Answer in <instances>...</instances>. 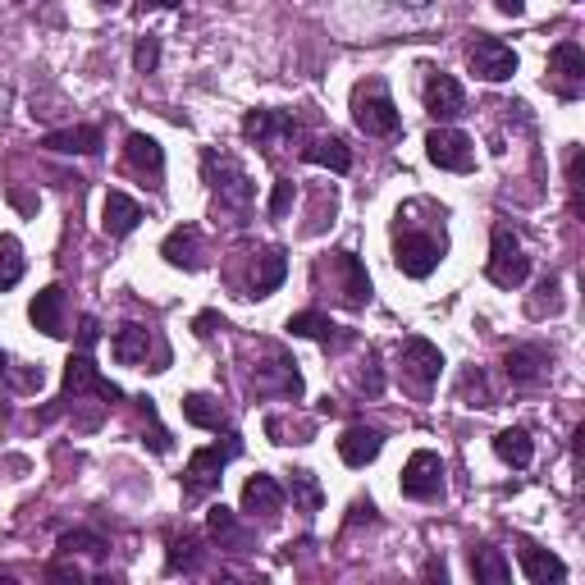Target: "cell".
Segmentation results:
<instances>
[{"instance_id":"cell-1","label":"cell","mask_w":585,"mask_h":585,"mask_svg":"<svg viewBox=\"0 0 585 585\" xmlns=\"http://www.w3.org/2000/svg\"><path fill=\"white\" fill-rule=\"evenodd\" d=\"M353 123L366 133V138H398L403 133V115L389 97V88L380 78H370V82H357V92H353Z\"/></svg>"},{"instance_id":"cell-2","label":"cell","mask_w":585,"mask_h":585,"mask_svg":"<svg viewBox=\"0 0 585 585\" xmlns=\"http://www.w3.org/2000/svg\"><path fill=\"white\" fill-rule=\"evenodd\" d=\"M82 394H97L106 407L123 403V389H119V385H110L106 375L97 370V361H92V348H78V353L69 357V366H65V394H60V407H73ZM60 407H51V412H47V422H51V416H56Z\"/></svg>"},{"instance_id":"cell-3","label":"cell","mask_w":585,"mask_h":585,"mask_svg":"<svg viewBox=\"0 0 585 585\" xmlns=\"http://www.w3.org/2000/svg\"><path fill=\"white\" fill-rule=\"evenodd\" d=\"M201 175L211 184V192L220 197V206H234V211H247L257 201V184L247 179V170L234 160V156H220V151H201Z\"/></svg>"},{"instance_id":"cell-4","label":"cell","mask_w":585,"mask_h":585,"mask_svg":"<svg viewBox=\"0 0 585 585\" xmlns=\"http://www.w3.org/2000/svg\"><path fill=\"white\" fill-rule=\"evenodd\" d=\"M242 453V444L229 435L225 444H211V448H197L188 457V467H184V498L188 504H197V498H206L216 485H220V472L234 463V457Z\"/></svg>"},{"instance_id":"cell-5","label":"cell","mask_w":585,"mask_h":585,"mask_svg":"<svg viewBox=\"0 0 585 585\" xmlns=\"http://www.w3.org/2000/svg\"><path fill=\"white\" fill-rule=\"evenodd\" d=\"M448 242L444 234H422V229H403L398 225V238H394V266L407 275V279H426L435 275V266L444 261Z\"/></svg>"},{"instance_id":"cell-6","label":"cell","mask_w":585,"mask_h":585,"mask_svg":"<svg viewBox=\"0 0 585 585\" xmlns=\"http://www.w3.org/2000/svg\"><path fill=\"white\" fill-rule=\"evenodd\" d=\"M485 275H489V284H498V288H522V284L531 279V257H526L522 238H517L508 225H494Z\"/></svg>"},{"instance_id":"cell-7","label":"cell","mask_w":585,"mask_h":585,"mask_svg":"<svg viewBox=\"0 0 585 585\" xmlns=\"http://www.w3.org/2000/svg\"><path fill=\"white\" fill-rule=\"evenodd\" d=\"M110 353H115L119 366H147V361H156L151 370L170 366V348H165L147 325H119L115 339H110Z\"/></svg>"},{"instance_id":"cell-8","label":"cell","mask_w":585,"mask_h":585,"mask_svg":"<svg viewBox=\"0 0 585 585\" xmlns=\"http://www.w3.org/2000/svg\"><path fill=\"white\" fill-rule=\"evenodd\" d=\"M316 275H329V284H334V292H339L344 307L357 311V307L370 303V275H366V266H361L353 252H334L329 261H320Z\"/></svg>"},{"instance_id":"cell-9","label":"cell","mask_w":585,"mask_h":585,"mask_svg":"<svg viewBox=\"0 0 585 585\" xmlns=\"http://www.w3.org/2000/svg\"><path fill=\"white\" fill-rule=\"evenodd\" d=\"M398 489H403L407 498H416V504H430V498H439V494H444V463H439V453L416 448V453L407 457V467H403Z\"/></svg>"},{"instance_id":"cell-10","label":"cell","mask_w":585,"mask_h":585,"mask_svg":"<svg viewBox=\"0 0 585 585\" xmlns=\"http://www.w3.org/2000/svg\"><path fill=\"white\" fill-rule=\"evenodd\" d=\"M298 133H303V129H298V119H292L288 110H247V115H242V138L257 142V147H266V151L292 142Z\"/></svg>"},{"instance_id":"cell-11","label":"cell","mask_w":585,"mask_h":585,"mask_svg":"<svg viewBox=\"0 0 585 585\" xmlns=\"http://www.w3.org/2000/svg\"><path fill=\"white\" fill-rule=\"evenodd\" d=\"M467 60H472V73H476V78H485V82H504V78H513V73H517V51L508 47V41L489 37V32H480V37L472 41Z\"/></svg>"},{"instance_id":"cell-12","label":"cell","mask_w":585,"mask_h":585,"mask_svg":"<svg viewBox=\"0 0 585 585\" xmlns=\"http://www.w3.org/2000/svg\"><path fill=\"white\" fill-rule=\"evenodd\" d=\"M426 156H430V165L453 170V175H472L476 170V147H472L467 133H457V129H430Z\"/></svg>"},{"instance_id":"cell-13","label":"cell","mask_w":585,"mask_h":585,"mask_svg":"<svg viewBox=\"0 0 585 585\" xmlns=\"http://www.w3.org/2000/svg\"><path fill=\"white\" fill-rule=\"evenodd\" d=\"M549 82L563 101H576L585 92V51L576 41H558L549 51Z\"/></svg>"},{"instance_id":"cell-14","label":"cell","mask_w":585,"mask_h":585,"mask_svg":"<svg viewBox=\"0 0 585 585\" xmlns=\"http://www.w3.org/2000/svg\"><path fill=\"white\" fill-rule=\"evenodd\" d=\"M252 389L261 398L279 394V398H303V375H298V361L288 353H270V366H257L252 370Z\"/></svg>"},{"instance_id":"cell-15","label":"cell","mask_w":585,"mask_h":585,"mask_svg":"<svg viewBox=\"0 0 585 585\" xmlns=\"http://www.w3.org/2000/svg\"><path fill=\"white\" fill-rule=\"evenodd\" d=\"M403 370L416 380V389L430 394L439 385V370H444V353L430 339H407L403 344Z\"/></svg>"},{"instance_id":"cell-16","label":"cell","mask_w":585,"mask_h":585,"mask_svg":"<svg viewBox=\"0 0 585 585\" xmlns=\"http://www.w3.org/2000/svg\"><path fill=\"white\" fill-rule=\"evenodd\" d=\"M123 165H129L138 179H147V188H160V179H165V151L147 133H129V142H123Z\"/></svg>"},{"instance_id":"cell-17","label":"cell","mask_w":585,"mask_h":585,"mask_svg":"<svg viewBox=\"0 0 585 585\" xmlns=\"http://www.w3.org/2000/svg\"><path fill=\"white\" fill-rule=\"evenodd\" d=\"M426 110L439 119V123H448V119H457L467 110V97H463V82H457L453 73H430L426 78Z\"/></svg>"},{"instance_id":"cell-18","label":"cell","mask_w":585,"mask_h":585,"mask_svg":"<svg viewBox=\"0 0 585 585\" xmlns=\"http://www.w3.org/2000/svg\"><path fill=\"white\" fill-rule=\"evenodd\" d=\"M242 513H252V517H261V522H275L279 513H284V485L275 480V476H252L242 485Z\"/></svg>"},{"instance_id":"cell-19","label":"cell","mask_w":585,"mask_h":585,"mask_svg":"<svg viewBox=\"0 0 585 585\" xmlns=\"http://www.w3.org/2000/svg\"><path fill=\"white\" fill-rule=\"evenodd\" d=\"M160 257L170 261V266H179V270H201V229L197 225L170 229V234H165V242H160Z\"/></svg>"},{"instance_id":"cell-20","label":"cell","mask_w":585,"mask_h":585,"mask_svg":"<svg viewBox=\"0 0 585 585\" xmlns=\"http://www.w3.org/2000/svg\"><path fill=\"white\" fill-rule=\"evenodd\" d=\"M288 329L298 334V339H316V344H325V348L353 344V334L339 329V325H334L329 316H320V311H298V316H288Z\"/></svg>"},{"instance_id":"cell-21","label":"cell","mask_w":585,"mask_h":585,"mask_svg":"<svg viewBox=\"0 0 585 585\" xmlns=\"http://www.w3.org/2000/svg\"><path fill=\"white\" fill-rule=\"evenodd\" d=\"M504 370H508V380L513 385H539L549 375V353L539 348V344H531V348H513L508 357H504Z\"/></svg>"},{"instance_id":"cell-22","label":"cell","mask_w":585,"mask_h":585,"mask_svg":"<svg viewBox=\"0 0 585 585\" xmlns=\"http://www.w3.org/2000/svg\"><path fill=\"white\" fill-rule=\"evenodd\" d=\"M28 320L41 329V334H51V339H60L65 334V288L51 284V288H41L32 307H28Z\"/></svg>"},{"instance_id":"cell-23","label":"cell","mask_w":585,"mask_h":585,"mask_svg":"<svg viewBox=\"0 0 585 585\" xmlns=\"http://www.w3.org/2000/svg\"><path fill=\"white\" fill-rule=\"evenodd\" d=\"M101 129L97 123H78V129H60V133H47L41 147L47 151H60V156H97L101 151Z\"/></svg>"},{"instance_id":"cell-24","label":"cell","mask_w":585,"mask_h":585,"mask_svg":"<svg viewBox=\"0 0 585 585\" xmlns=\"http://www.w3.org/2000/svg\"><path fill=\"white\" fill-rule=\"evenodd\" d=\"M380 448H385V435L370 430V426H353L339 439V457H344L348 467H370L375 457H380Z\"/></svg>"},{"instance_id":"cell-25","label":"cell","mask_w":585,"mask_h":585,"mask_svg":"<svg viewBox=\"0 0 585 585\" xmlns=\"http://www.w3.org/2000/svg\"><path fill=\"white\" fill-rule=\"evenodd\" d=\"M517 558H522L526 581H535V585H549V581H563V576H567V563H563L558 554H545L539 545H531V539H522V545H517Z\"/></svg>"},{"instance_id":"cell-26","label":"cell","mask_w":585,"mask_h":585,"mask_svg":"<svg viewBox=\"0 0 585 585\" xmlns=\"http://www.w3.org/2000/svg\"><path fill=\"white\" fill-rule=\"evenodd\" d=\"M142 220H147L142 206H138L129 192H110V197H106V220H101V225H106L110 238H129Z\"/></svg>"},{"instance_id":"cell-27","label":"cell","mask_w":585,"mask_h":585,"mask_svg":"<svg viewBox=\"0 0 585 585\" xmlns=\"http://www.w3.org/2000/svg\"><path fill=\"white\" fill-rule=\"evenodd\" d=\"M288 275V257H284V247H266V252L257 257V270H252V292L247 298H270V292L284 284Z\"/></svg>"},{"instance_id":"cell-28","label":"cell","mask_w":585,"mask_h":585,"mask_svg":"<svg viewBox=\"0 0 585 585\" xmlns=\"http://www.w3.org/2000/svg\"><path fill=\"white\" fill-rule=\"evenodd\" d=\"M184 422L188 426H201V430H229V416H225V407L211 398V394H188L184 398Z\"/></svg>"},{"instance_id":"cell-29","label":"cell","mask_w":585,"mask_h":585,"mask_svg":"<svg viewBox=\"0 0 585 585\" xmlns=\"http://www.w3.org/2000/svg\"><path fill=\"white\" fill-rule=\"evenodd\" d=\"M303 160L307 165H329L334 175H348L353 170V151L344 147V138H316V142H307Z\"/></svg>"},{"instance_id":"cell-30","label":"cell","mask_w":585,"mask_h":585,"mask_svg":"<svg viewBox=\"0 0 585 585\" xmlns=\"http://www.w3.org/2000/svg\"><path fill=\"white\" fill-rule=\"evenodd\" d=\"M494 453L504 457L508 467H517V472H522V467H531L535 444H531V435H526L522 426H513V430H498V435H494Z\"/></svg>"},{"instance_id":"cell-31","label":"cell","mask_w":585,"mask_h":585,"mask_svg":"<svg viewBox=\"0 0 585 585\" xmlns=\"http://www.w3.org/2000/svg\"><path fill=\"white\" fill-rule=\"evenodd\" d=\"M206 531H211V539H220L225 549H247V531L238 526V517L225 504H216L211 513H206Z\"/></svg>"},{"instance_id":"cell-32","label":"cell","mask_w":585,"mask_h":585,"mask_svg":"<svg viewBox=\"0 0 585 585\" xmlns=\"http://www.w3.org/2000/svg\"><path fill=\"white\" fill-rule=\"evenodd\" d=\"M201 567V539L197 535H175L170 539V554H165V572L179 576V572H197Z\"/></svg>"},{"instance_id":"cell-33","label":"cell","mask_w":585,"mask_h":585,"mask_svg":"<svg viewBox=\"0 0 585 585\" xmlns=\"http://www.w3.org/2000/svg\"><path fill=\"white\" fill-rule=\"evenodd\" d=\"M472 576L485 581V585H508L513 581V567L498 549H472Z\"/></svg>"},{"instance_id":"cell-34","label":"cell","mask_w":585,"mask_h":585,"mask_svg":"<svg viewBox=\"0 0 585 585\" xmlns=\"http://www.w3.org/2000/svg\"><path fill=\"white\" fill-rule=\"evenodd\" d=\"M288 494H292V508L298 513H320V504H325V489H320V480L311 476V472H292V485H288Z\"/></svg>"},{"instance_id":"cell-35","label":"cell","mask_w":585,"mask_h":585,"mask_svg":"<svg viewBox=\"0 0 585 585\" xmlns=\"http://www.w3.org/2000/svg\"><path fill=\"white\" fill-rule=\"evenodd\" d=\"M23 247H19V238L14 234H0V292L6 288H14L19 279H23Z\"/></svg>"},{"instance_id":"cell-36","label":"cell","mask_w":585,"mask_h":585,"mask_svg":"<svg viewBox=\"0 0 585 585\" xmlns=\"http://www.w3.org/2000/svg\"><path fill=\"white\" fill-rule=\"evenodd\" d=\"M60 554H92V558H106L110 554V545L97 535V531H69V535H60Z\"/></svg>"},{"instance_id":"cell-37","label":"cell","mask_w":585,"mask_h":585,"mask_svg":"<svg viewBox=\"0 0 585 585\" xmlns=\"http://www.w3.org/2000/svg\"><path fill=\"white\" fill-rule=\"evenodd\" d=\"M156 65H160V37H138V47H133V69L138 73H156Z\"/></svg>"},{"instance_id":"cell-38","label":"cell","mask_w":585,"mask_h":585,"mask_svg":"<svg viewBox=\"0 0 585 585\" xmlns=\"http://www.w3.org/2000/svg\"><path fill=\"white\" fill-rule=\"evenodd\" d=\"M138 416L151 426V448H156V453H170L175 444H170V435H165V430L156 426V403H151V398H138Z\"/></svg>"},{"instance_id":"cell-39","label":"cell","mask_w":585,"mask_h":585,"mask_svg":"<svg viewBox=\"0 0 585 585\" xmlns=\"http://www.w3.org/2000/svg\"><path fill=\"white\" fill-rule=\"evenodd\" d=\"M463 394H467V398L476 394V403H472V407H494V398H489V389H485V375H480L476 366L463 375Z\"/></svg>"},{"instance_id":"cell-40","label":"cell","mask_w":585,"mask_h":585,"mask_svg":"<svg viewBox=\"0 0 585 585\" xmlns=\"http://www.w3.org/2000/svg\"><path fill=\"white\" fill-rule=\"evenodd\" d=\"M357 389L366 394V398H375L385 389V380H380V366H375V353H366V370L357 375Z\"/></svg>"},{"instance_id":"cell-41","label":"cell","mask_w":585,"mask_h":585,"mask_svg":"<svg viewBox=\"0 0 585 585\" xmlns=\"http://www.w3.org/2000/svg\"><path fill=\"white\" fill-rule=\"evenodd\" d=\"M292 197H298V188H292V179H279V184H275V197H270V216H275V220H279V216H288Z\"/></svg>"},{"instance_id":"cell-42","label":"cell","mask_w":585,"mask_h":585,"mask_svg":"<svg viewBox=\"0 0 585 585\" xmlns=\"http://www.w3.org/2000/svg\"><path fill=\"white\" fill-rule=\"evenodd\" d=\"M498 14H508V19H522L526 14V0H494Z\"/></svg>"},{"instance_id":"cell-43","label":"cell","mask_w":585,"mask_h":585,"mask_svg":"<svg viewBox=\"0 0 585 585\" xmlns=\"http://www.w3.org/2000/svg\"><path fill=\"white\" fill-rule=\"evenodd\" d=\"M216 316H197V339H211V334H216Z\"/></svg>"},{"instance_id":"cell-44","label":"cell","mask_w":585,"mask_h":585,"mask_svg":"<svg viewBox=\"0 0 585 585\" xmlns=\"http://www.w3.org/2000/svg\"><path fill=\"white\" fill-rule=\"evenodd\" d=\"M175 6H184V0H142V10H175Z\"/></svg>"},{"instance_id":"cell-45","label":"cell","mask_w":585,"mask_h":585,"mask_svg":"<svg viewBox=\"0 0 585 585\" xmlns=\"http://www.w3.org/2000/svg\"><path fill=\"white\" fill-rule=\"evenodd\" d=\"M426 576H430V581H448V567H444V563H426Z\"/></svg>"},{"instance_id":"cell-46","label":"cell","mask_w":585,"mask_h":585,"mask_svg":"<svg viewBox=\"0 0 585 585\" xmlns=\"http://www.w3.org/2000/svg\"><path fill=\"white\" fill-rule=\"evenodd\" d=\"M0 375H10V357L6 353H0Z\"/></svg>"}]
</instances>
